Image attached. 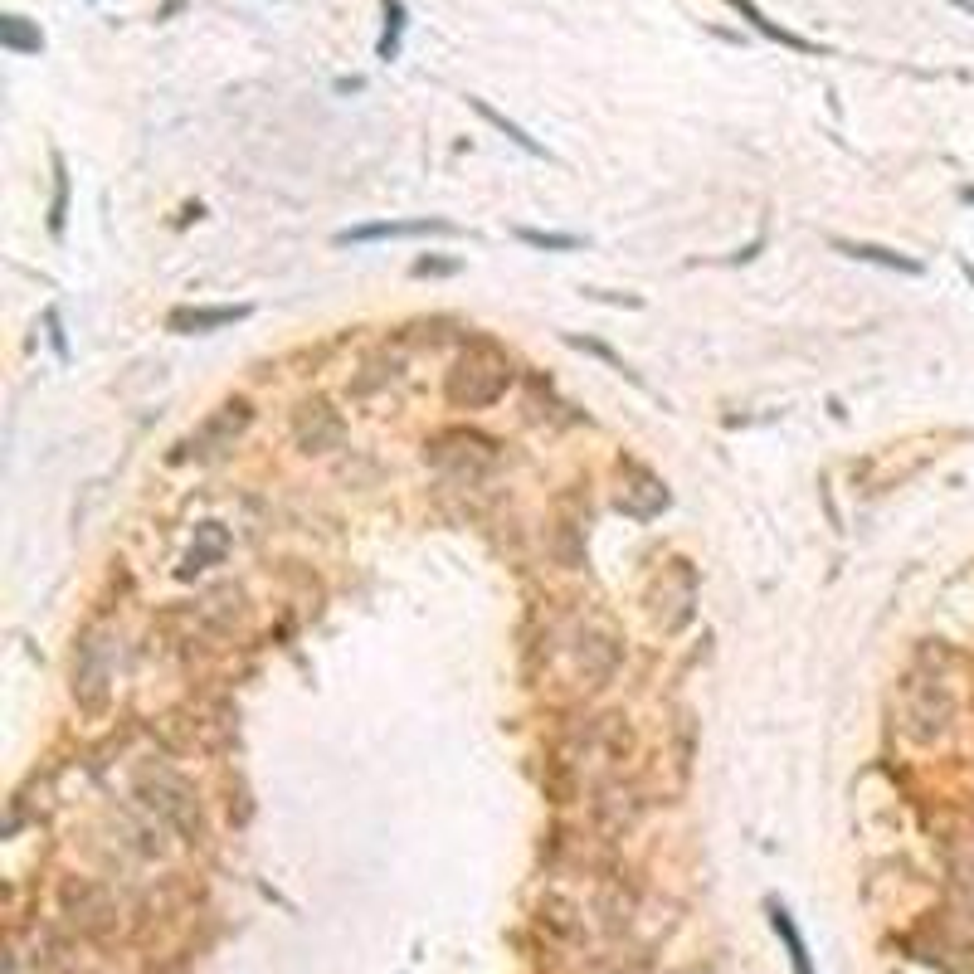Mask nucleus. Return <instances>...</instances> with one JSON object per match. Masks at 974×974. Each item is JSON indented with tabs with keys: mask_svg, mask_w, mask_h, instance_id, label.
<instances>
[{
	"mask_svg": "<svg viewBox=\"0 0 974 974\" xmlns=\"http://www.w3.org/2000/svg\"><path fill=\"white\" fill-rule=\"evenodd\" d=\"M249 307H181L171 312V332H215L229 322H244Z\"/></svg>",
	"mask_w": 974,
	"mask_h": 974,
	"instance_id": "nucleus-8",
	"label": "nucleus"
},
{
	"mask_svg": "<svg viewBox=\"0 0 974 974\" xmlns=\"http://www.w3.org/2000/svg\"><path fill=\"white\" fill-rule=\"evenodd\" d=\"M955 5H960V10H970V15H974V0H955Z\"/></svg>",
	"mask_w": 974,
	"mask_h": 974,
	"instance_id": "nucleus-19",
	"label": "nucleus"
},
{
	"mask_svg": "<svg viewBox=\"0 0 974 974\" xmlns=\"http://www.w3.org/2000/svg\"><path fill=\"white\" fill-rule=\"evenodd\" d=\"M726 5H736V10H741V15H746V20H750V25H755V30H760V35H765V39H780V44H789V49H814L809 39L789 35V30H780L775 20H765V15H760V10H755L750 0H726Z\"/></svg>",
	"mask_w": 974,
	"mask_h": 974,
	"instance_id": "nucleus-13",
	"label": "nucleus"
},
{
	"mask_svg": "<svg viewBox=\"0 0 974 974\" xmlns=\"http://www.w3.org/2000/svg\"><path fill=\"white\" fill-rule=\"evenodd\" d=\"M833 249L838 254H848V259H858V263H877V268H897V273H921V263L916 259H906V254H897V249H882V244H853V239H833Z\"/></svg>",
	"mask_w": 974,
	"mask_h": 974,
	"instance_id": "nucleus-9",
	"label": "nucleus"
},
{
	"mask_svg": "<svg viewBox=\"0 0 974 974\" xmlns=\"http://www.w3.org/2000/svg\"><path fill=\"white\" fill-rule=\"evenodd\" d=\"M950 716H955V702H950V687L940 677L911 673L901 682V726L916 746H936L950 731Z\"/></svg>",
	"mask_w": 974,
	"mask_h": 974,
	"instance_id": "nucleus-2",
	"label": "nucleus"
},
{
	"mask_svg": "<svg viewBox=\"0 0 974 974\" xmlns=\"http://www.w3.org/2000/svg\"><path fill=\"white\" fill-rule=\"evenodd\" d=\"M960 195H965V205H974V186H965Z\"/></svg>",
	"mask_w": 974,
	"mask_h": 974,
	"instance_id": "nucleus-18",
	"label": "nucleus"
},
{
	"mask_svg": "<svg viewBox=\"0 0 974 974\" xmlns=\"http://www.w3.org/2000/svg\"><path fill=\"white\" fill-rule=\"evenodd\" d=\"M468 103H473V113H478V117H487V122H492V127H497V132L507 137V142H517V147H522V151H531V156H546V147H541L536 137H526L522 127H517V122H507V117H502V113H492V108H487L483 98H468Z\"/></svg>",
	"mask_w": 974,
	"mask_h": 974,
	"instance_id": "nucleus-12",
	"label": "nucleus"
},
{
	"mask_svg": "<svg viewBox=\"0 0 974 974\" xmlns=\"http://www.w3.org/2000/svg\"><path fill=\"white\" fill-rule=\"evenodd\" d=\"M410 234H453L449 220H385V225H356L341 229L337 244H371V239H410Z\"/></svg>",
	"mask_w": 974,
	"mask_h": 974,
	"instance_id": "nucleus-6",
	"label": "nucleus"
},
{
	"mask_svg": "<svg viewBox=\"0 0 974 974\" xmlns=\"http://www.w3.org/2000/svg\"><path fill=\"white\" fill-rule=\"evenodd\" d=\"M400 30H405V5H400V0H385V35H380V59H395V54H400Z\"/></svg>",
	"mask_w": 974,
	"mask_h": 974,
	"instance_id": "nucleus-14",
	"label": "nucleus"
},
{
	"mask_svg": "<svg viewBox=\"0 0 974 974\" xmlns=\"http://www.w3.org/2000/svg\"><path fill=\"white\" fill-rule=\"evenodd\" d=\"M293 434H298V449L302 453H327L341 444V414L327 405V400H307L293 419Z\"/></svg>",
	"mask_w": 974,
	"mask_h": 974,
	"instance_id": "nucleus-4",
	"label": "nucleus"
},
{
	"mask_svg": "<svg viewBox=\"0 0 974 974\" xmlns=\"http://www.w3.org/2000/svg\"><path fill=\"white\" fill-rule=\"evenodd\" d=\"M458 263H444V259H419L414 263V273H453Z\"/></svg>",
	"mask_w": 974,
	"mask_h": 974,
	"instance_id": "nucleus-17",
	"label": "nucleus"
},
{
	"mask_svg": "<svg viewBox=\"0 0 974 974\" xmlns=\"http://www.w3.org/2000/svg\"><path fill=\"white\" fill-rule=\"evenodd\" d=\"M512 385V361L492 346V341H478L458 356V366L449 371V405L458 410H487L507 395Z\"/></svg>",
	"mask_w": 974,
	"mask_h": 974,
	"instance_id": "nucleus-1",
	"label": "nucleus"
},
{
	"mask_svg": "<svg viewBox=\"0 0 974 974\" xmlns=\"http://www.w3.org/2000/svg\"><path fill=\"white\" fill-rule=\"evenodd\" d=\"M254 424V410H249V400H229V405H220V410L210 414L195 434H190V444L186 449L195 453V458H215V453H225L244 429Z\"/></svg>",
	"mask_w": 974,
	"mask_h": 974,
	"instance_id": "nucleus-3",
	"label": "nucleus"
},
{
	"mask_svg": "<svg viewBox=\"0 0 974 974\" xmlns=\"http://www.w3.org/2000/svg\"><path fill=\"white\" fill-rule=\"evenodd\" d=\"M64 205H69V176H64V161L54 156V215H49V229H54V234L64 229Z\"/></svg>",
	"mask_w": 974,
	"mask_h": 974,
	"instance_id": "nucleus-16",
	"label": "nucleus"
},
{
	"mask_svg": "<svg viewBox=\"0 0 974 974\" xmlns=\"http://www.w3.org/2000/svg\"><path fill=\"white\" fill-rule=\"evenodd\" d=\"M522 234V244L531 249H551V254H570V249H580V239L575 234H546V229H517Z\"/></svg>",
	"mask_w": 974,
	"mask_h": 974,
	"instance_id": "nucleus-15",
	"label": "nucleus"
},
{
	"mask_svg": "<svg viewBox=\"0 0 974 974\" xmlns=\"http://www.w3.org/2000/svg\"><path fill=\"white\" fill-rule=\"evenodd\" d=\"M0 44H5L10 54H39V49H44V35L25 25V15H5V20H0Z\"/></svg>",
	"mask_w": 974,
	"mask_h": 974,
	"instance_id": "nucleus-11",
	"label": "nucleus"
},
{
	"mask_svg": "<svg viewBox=\"0 0 974 974\" xmlns=\"http://www.w3.org/2000/svg\"><path fill=\"white\" fill-rule=\"evenodd\" d=\"M770 926H775V936L785 940L789 960H794V974H814V960H809V950H804V936L794 931V921H789V911L780 901H770Z\"/></svg>",
	"mask_w": 974,
	"mask_h": 974,
	"instance_id": "nucleus-10",
	"label": "nucleus"
},
{
	"mask_svg": "<svg viewBox=\"0 0 974 974\" xmlns=\"http://www.w3.org/2000/svg\"><path fill=\"white\" fill-rule=\"evenodd\" d=\"M74 692H78L83 707H98L103 692H108V658H103V643H98V638H83V648H78Z\"/></svg>",
	"mask_w": 974,
	"mask_h": 974,
	"instance_id": "nucleus-5",
	"label": "nucleus"
},
{
	"mask_svg": "<svg viewBox=\"0 0 974 974\" xmlns=\"http://www.w3.org/2000/svg\"><path fill=\"white\" fill-rule=\"evenodd\" d=\"M142 789H147V794H151V799H147L151 809L161 804L166 814H176L181 824H190V814H195V799H190V789L181 785L176 775H166V770H156V775H147V785H142Z\"/></svg>",
	"mask_w": 974,
	"mask_h": 974,
	"instance_id": "nucleus-7",
	"label": "nucleus"
}]
</instances>
